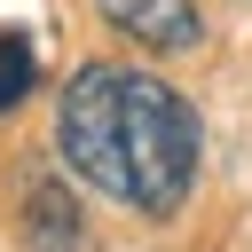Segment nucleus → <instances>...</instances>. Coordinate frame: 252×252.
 Wrapping results in <instances>:
<instances>
[{
  "instance_id": "nucleus-2",
  "label": "nucleus",
  "mask_w": 252,
  "mask_h": 252,
  "mask_svg": "<svg viewBox=\"0 0 252 252\" xmlns=\"http://www.w3.org/2000/svg\"><path fill=\"white\" fill-rule=\"evenodd\" d=\"M94 8H102L110 32H126V39L150 47V55H189V47L205 39L197 0H94Z\"/></svg>"
},
{
  "instance_id": "nucleus-1",
  "label": "nucleus",
  "mask_w": 252,
  "mask_h": 252,
  "mask_svg": "<svg viewBox=\"0 0 252 252\" xmlns=\"http://www.w3.org/2000/svg\"><path fill=\"white\" fill-rule=\"evenodd\" d=\"M55 150L94 197L158 220L189 197L197 158H205V126H197L189 94L165 87L158 71L87 63L55 94Z\"/></svg>"
},
{
  "instance_id": "nucleus-3",
  "label": "nucleus",
  "mask_w": 252,
  "mask_h": 252,
  "mask_svg": "<svg viewBox=\"0 0 252 252\" xmlns=\"http://www.w3.org/2000/svg\"><path fill=\"white\" fill-rule=\"evenodd\" d=\"M32 87H39V47L16 24H0V110H16Z\"/></svg>"
}]
</instances>
